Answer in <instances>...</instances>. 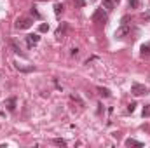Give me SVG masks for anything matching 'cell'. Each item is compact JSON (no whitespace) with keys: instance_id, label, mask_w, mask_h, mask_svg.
<instances>
[{"instance_id":"obj_1","label":"cell","mask_w":150,"mask_h":148,"mask_svg":"<svg viewBox=\"0 0 150 148\" xmlns=\"http://www.w3.org/2000/svg\"><path fill=\"white\" fill-rule=\"evenodd\" d=\"M107 19H108V14H107V11L103 7L94 11V14H93V21L94 23H107Z\"/></svg>"},{"instance_id":"obj_2","label":"cell","mask_w":150,"mask_h":148,"mask_svg":"<svg viewBox=\"0 0 150 148\" xmlns=\"http://www.w3.org/2000/svg\"><path fill=\"white\" fill-rule=\"evenodd\" d=\"M131 92H133L134 96H143V94H149L150 91H149V87H147V85L134 82V84L131 85Z\"/></svg>"},{"instance_id":"obj_3","label":"cell","mask_w":150,"mask_h":148,"mask_svg":"<svg viewBox=\"0 0 150 148\" xmlns=\"http://www.w3.org/2000/svg\"><path fill=\"white\" fill-rule=\"evenodd\" d=\"M32 23H33V21H32L30 18H18V21H16L14 26H16L18 30H26V28L32 26Z\"/></svg>"},{"instance_id":"obj_4","label":"cell","mask_w":150,"mask_h":148,"mask_svg":"<svg viewBox=\"0 0 150 148\" xmlns=\"http://www.w3.org/2000/svg\"><path fill=\"white\" fill-rule=\"evenodd\" d=\"M129 33H131V25H120V28L115 32V37L122 38V37H126V35H129Z\"/></svg>"},{"instance_id":"obj_5","label":"cell","mask_w":150,"mask_h":148,"mask_svg":"<svg viewBox=\"0 0 150 148\" xmlns=\"http://www.w3.org/2000/svg\"><path fill=\"white\" fill-rule=\"evenodd\" d=\"M40 37H38V33H30V35H26V44H28V47H33V45H37Z\"/></svg>"},{"instance_id":"obj_6","label":"cell","mask_w":150,"mask_h":148,"mask_svg":"<svg viewBox=\"0 0 150 148\" xmlns=\"http://www.w3.org/2000/svg\"><path fill=\"white\" fill-rule=\"evenodd\" d=\"M124 145H126V147H138V148L143 147V143H142V141H138V140H133V138H127V140L124 141Z\"/></svg>"},{"instance_id":"obj_7","label":"cell","mask_w":150,"mask_h":148,"mask_svg":"<svg viewBox=\"0 0 150 148\" xmlns=\"http://www.w3.org/2000/svg\"><path fill=\"white\" fill-rule=\"evenodd\" d=\"M140 54H142V58H149L150 56V42L143 44V45L140 47Z\"/></svg>"},{"instance_id":"obj_8","label":"cell","mask_w":150,"mask_h":148,"mask_svg":"<svg viewBox=\"0 0 150 148\" xmlns=\"http://www.w3.org/2000/svg\"><path fill=\"white\" fill-rule=\"evenodd\" d=\"M4 105L7 106V110H9V111H14V110H16V98H9Z\"/></svg>"},{"instance_id":"obj_9","label":"cell","mask_w":150,"mask_h":148,"mask_svg":"<svg viewBox=\"0 0 150 148\" xmlns=\"http://www.w3.org/2000/svg\"><path fill=\"white\" fill-rule=\"evenodd\" d=\"M14 66H16L19 72H23V73H30V72H35V66H21V65H18V63H14Z\"/></svg>"},{"instance_id":"obj_10","label":"cell","mask_w":150,"mask_h":148,"mask_svg":"<svg viewBox=\"0 0 150 148\" xmlns=\"http://www.w3.org/2000/svg\"><path fill=\"white\" fill-rule=\"evenodd\" d=\"M115 5H117V4H115L113 0H103V5H101V7H103L105 11H112Z\"/></svg>"},{"instance_id":"obj_11","label":"cell","mask_w":150,"mask_h":148,"mask_svg":"<svg viewBox=\"0 0 150 148\" xmlns=\"http://www.w3.org/2000/svg\"><path fill=\"white\" fill-rule=\"evenodd\" d=\"M67 28H68V26H67V23H63V25H61V26L56 30V37H58V38H63L65 32H67Z\"/></svg>"},{"instance_id":"obj_12","label":"cell","mask_w":150,"mask_h":148,"mask_svg":"<svg viewBox=\"0 0 150 148\" xmlns=\"http://www.w3.org/2000/svg\"><path fill=\"white\" fill-rule=\"evenodd\" d=\"M98 92L103 96V98H110L112 94H110V89H107V87H98Z\"/></svg>"},{"instance_id":"obj_13","label":"cell","mask_w":150,"mask_h":148,"mask_svg":"<svg viewBox=\"0 0 150 148\" xmlns=\"http://www.w3.org/2000/svg\"><path fill=\"white\" fill-rule=\"evenodd\" d=\"M11 47L14 49V52H16V54H19V56H25V54L21 52V49H19V45H18V44H16L14 40H11Z\"/></svg>"},{"instance_id":"obj_14","label":"cell","mask_w":150,"mask_h":148,"mask_svg":"<svg viewBox=\"0 0 150 148\" xmlns=\"http://www.w3.org/2000/svg\"><path fill=\"white\" fill-rule=\"evenodd\" d=\"M129 9H138L140 7V0H129Z\"/></svg>"},{"instance_id":"obj_15","label":"cell","mask_w":150,"mask_h":148,"mask_svg":"<svg viewBox=\"0 0 150 148\" xmlns=\"http://www.w3.org/2000/svg\"><path fill=\"white\" fill-rule=\"evenodd\" d=\"M142 115H143L145 118H149V117H150V105H145V106H143V111H142Z\"/></svg>"},{"instance_id":"obj_16","label":"cell","mask_w":150,"mask_h":148,"mask_svg":"<svg viewBox=\"0 0 150 148\" xmlns=\"http://www.w3.org/2000/svg\"><path fill=\"white\" fill-rule=\"evenodd\" d=\"M63 9H65V7H63V5H61V4H56V5H54V12H56V14H58V16H59V14H61V12H63Z\"/></svg>"},{"instance_id":"obj_17","label":"cell","mask_w":150,"mask_h":148,"mask_svg":"<svg viewBox=\"0 0 150 148\" xmlns=\"http://www.w3.org/2000/svg\"><path fill=\"white\" fill-rule=\"evenodd\" d=\"M38 32H40V33H45V32H49V25H45V23H42V25L38 26Z\"/></svg>"},{"instance_id":"obj_18","label":"cell","mask_w":150,"mask_h":148,"mask_svg":"<svg viewBox=\"0 0 150 148\" xmlns=\"http://www.w3.org/2000/svg\"><path fill=\"white\" fill-rule=\"evenodd\" d=\"M54 145H59V147H67V141H65V140H61V138H56V140H54Z\"/></svg>"},{"instance_id":"obj_19","label":"cell","mask_w":150,"mask_h":148,"mask_svg":"<svg viewBox=\"0 0 150 148\" xmlns=\"http://www.w3.org/2000/svg\"><path fill=\"white\" fill-rule=\"evenodd\" d=\"M129 21H131V16H124L120 19V25H129Z\"/></svg>"},{"instance_id":"obj_20","label":"cell","mask_w":150,"mask_h":148,"mask_svg":"<svg viewBox=\"0 0 150 148\" xmlns=\"http://www.w3.org/2000/svg\"><path fill=\"white\" fill-rule=\"evenodd\" d=\"M30 12H32V16H33V18H40V14H38V11H37V7H32V11H30Z\"/></svg>"},{"instance_id":"obj_21","label":"cell","mask_w":150,"mask_h":148,"mask_svg":"<svg viewBox=\"0 0 150 148\" xmlns=\"http://www.w3.org/2000/svg\"><path fill=\"white\" fill-rule=\"evenodd\" d=\"M134 108H136V103H129V105H127V111H131V113H133Z\"/></svg>"},{"instance_id":"obj_22","label":"cell","mask_w":150,"mask_h":148,"mask_svg":"<svg viewBox=\"0 0 150 148\" xmlns=\"http://www.w3.org/2000/svg\"><path fill=\"white\" fill-rule=\"evenodd\" d=\"M70 54H72V56H79V47H72V52H70Z\"/></svg>"},{"instance_id":"obj_23","label":"cell","mask_w":150,"mask_h":148,"mask_svg":"<svg viewBox=\"0 0 150 148\" xmlns=\"http://www.w3.org/2000/svg\"><path fill=\"white\" fill-rule=\"evenodd\" d=\"M142 18H143V19H147V21H150V11L143 12V14H142Z\"/></svg>"},{"instance_id":"obj_24","label":"cell","mask_w":150,"mask_h":148,"mask_svg":"<svg viewBox=\"0 0 150 148\" xmlns=\"http://www.w3.org/2000/svg\"><path fill=\"white\" fill-rule=\"evenodd\" d=\"M75 4H77L79 7H84V5H86V2H84V0H75Z\"/></svg>"},{"instance_id":"obj_25","label":"cell","mask_w":150,"mask_h":148,"mask_svg":"<svg viewBox=\"0 0 150 148\" xmlns=\"http://www.w3.org/2000/svg\"><path fill=\"white\" fill-rule=\"evenodd\" d=\"M113 2H115V4H119V2H120V0H113Z\"/></svg>"},{"instance_id":"obj_26","label":"cell","mask_w":150,"mask_h":148,"mask_svg":"<svg viewBox=\"0 0 150 148\" xmlns=\"http://www.w3.org/2000/svg\"><path fill=\"white\" fill-rule=\"evenodd\" d=\"M89 2H94V0H89Z\"/></svg>"}]
</instances>
